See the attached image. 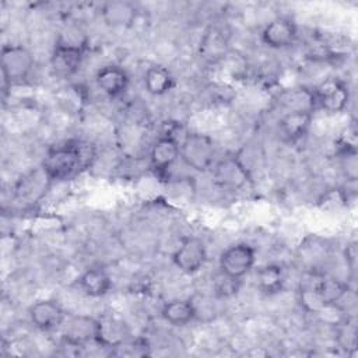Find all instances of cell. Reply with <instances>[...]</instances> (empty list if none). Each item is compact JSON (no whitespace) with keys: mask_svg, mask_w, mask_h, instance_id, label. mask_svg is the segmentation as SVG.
I'll use <instances>...</instances> for the list:
<instances>
[{"mask_svg":"<svg viewBox=\"0 0 358 358\" xmlns=\"http://www.w3.org/2000/svg\"><path fill=\"white\" fill-rule=\"evenodd\" d=\"M239 281L241 280H235V278H231L225 274H222L221 271L218 273V275L215 277V281H214V288H215V292L220 295V296H228V295H232L236 292L238 287H239Z\"/></svg>","mask_w":358,"mask_h":358,"instance_id":"obj_23","label":"cell"},{"mask_svg":"<svg viewBox=\"0 0 358 358\" xmlns=\"http://www.w3.org/2000/svg\"><path fill=\"white\" fill-rule=\"evenodd\" d=\"M35 64L32 53L22 45H6L1 49V73L4 81H24Z\"/></svg>","mask_w":358,"mask_h":358,"instance_id":"obj_3","label":"cell"},{"mask_svg":"<svg viewBox=\"0 0 358 358\" xmlns=\"http://www.w3.org/2000/svg\"><path fill=\"white\" fill-rule=\"evenodd\" d=\"M344 256H345V262L350 267L351 271H355V264H357V249H355V245L351 243L345 248V252H344Z\"/></svg>","mask_w":358,"mask_h":358,"instance_id":"obj_24","label":"cell"},{"mask_svg":"<svg viewBox=\"0 0 358 358\" xmlns=\"http://www.w3.org/2000/svg\"><path fill=\"white\" fill-rule=\"evenodd\" d=\"M312 112L309 109H291L278 122L280 131L289 143L302 140L310 129Z\"/></svg>","mask_w":358,"mask_h":358,"instance_id":"obj_15","label":"cell"},{"mask_svg":"<svg viewBox=\"0 0 358 358\" xmlns=\"http://www.w3.org/2000/svg\"><path fill=\"white\" fill-rule=\"evenodd\" d=\"M31 323L42 331H52L62 327L66 313L63 308L53 299H39L29 306Z\"/></svg>","mask_w":358,"mask_h":358,"instance_id":"obj_8","label":"cell"},{"mask_svg":"<svg viewBox=\"0 0 358 358\" xmlns=\"http://www.w3.org/2000/svg\"><path fill=\"white\" fill-rule=\"evenodd\" d=\"M98 88L110 98L120 96L129 87V76L124 69L116 64L101 67L95 74Z\"/></svg>","mask_w":358,"mask_h":358,"instance_id":"obj_14","label":"cell"},{"mask_svg":"<svg viewBox=\"0 0 358 358\" xmlns=\"http://www.w3.org/2000/svg\"><path fill=\"white\" fill-rule=\"evenodd\" d=\"M172 259L180 271L194 274L204 266L207 260L206 245L197 236H187L180 242Z\"/></svg>","mask_w":358,"mask_h":358,"instance_id":"obj_7","label":"cell"},{"mask_svg":"<svg viewBox=\"0 0 358 358\" xmlns=\"http://www.w3.org/2000/svg\"><path fill=\"white\" fill-rule=\"evenodd\" d=\"M129 336L127 324L115 316H102L95 319L94 341L105 348H117L126 343Z\"/></svg>","mask_w":358,"mask_h":358,"instance_id":"obj_10","label":"cell"},{"mask_svg":"<svg viewBox=\"0 0 358 358\" xmlns=\"http://www.w3.org/2000/svg\"><path fill=\"white\" fill-rule=\"evenodd\" d=\"M63 341L83 347L95 337V319L84 315L66 316L63 324Z\"/></svg>","mask_w":358,"mask_h":358,"instance_id":"obj_13","label":"cell"},{"mask_svg":"<svg viewBox=\"0 0 358 358\" xmlns=\"http://www.w3.org/2000/svg\"><path fill=\"white\" fill-rule=\"evenodd\" d=\"M312 102L313 108L327 113H340L350 102V88L341 78L329 77L313 88Z\"/></svg>","mask_w":358,"mask_h":358,"instance_id":"obj_2","label":"cell"},{"mask_svg":"<svg viewBox=\"0 0 358 358\" xmlns=\"http://www.w3.org/2000/svg\"><path fill=\"white\" fill-rule=\"evenodd\" d=\"M298 36L296 24L287 17L271 20L262 31V41L271 49H285L295 43Z\"/></svg>","mask_w":358,"mask_h":358,"instance_id":"obj_9","label":"cell"},{"mask_svg":"<svg viewBox=\"0 0 358 358\" xmlns=\"http://www.w3.org/2000/svg\"><path fill=\"white\" fill-rule=\"evenodd\" d=\"M284 268L278 264H266L256 273V285L264 295H275L284 288Z\"/></svg>","mask_w":358,"mask_h":358,"instance_id":"obj_20","label":"cell"},{"mask_svg":"<svg viewBox=\"0 0 358 358\" xmlns=\"http://www.w3.org/2000/svg\"><path fill=\"white\" fill-rule=\"evenodd\" d=\"M180 157V143L172 134H164L155 140L150 150V166L159 173L166 172Z\"/></svg>","mask_w":358,"mask_h":358,"instance_id":"obj_11","label":"cell"},{"mask_svg":"<svg viewBox=\"0 0 358 358\" xmlns=\"http://www.w3.org/2000/svg\"><path fill=\"white\" fill-rule=\"evenodd\" d=\"M136 6L124 0L106 1L101 7V17L109 27H129L136 20Z\"/></svg>","mask_w":358,"mask_h":358,"instance_id":"obj_17","label":"cell"},{"mask_svg":"<svg viewBox=\"0 0 358 358\" xmlns=\"http://www.w3.org/2000/svg\"><path fill=\"white\" fill-rule=\"evenodd\" d=\"M214 179L221 187L235 190L248 182L249 171L239 158L228 157L215 165Z\"/></svg>","mask_w":358,"mask_h":358,"instance_id":"obj_12","label":"cell"},{"mask_svg":"<svg viewBox=\"0 0 358 358\" xmlns=\"http://www.w3.org/2000/svg\"><path fill=\"white\" fill-rule=\"evenodd\" d=\"M78 287L91 298L105 296L112 288V280L102 267H90L78 277Z\"/></svg>","mask_w":358,"mask_h":358,"instance_id":"obj_16","label":"cell"},{"mask_svg":"<svg viewBox=\"0 0 358 358\" xmlns=\"http://www.w3.org/2000/svg\"><path fill=\"white\" fill-rule=\"evenodd\" d=\"M197 309L192 301L172 299L166 302L161 309V316L172 326H186L194 320Z\"/></svg>","mask_w":358,"mask_h":358,"instance_id":"obj_19","label":"cell"},{"mask_svg":"<svg viewBox=\"0 0 358 358\" xmlns=\"http://www.w3.org/2000/svg\"><path fill=\"white\" fill-rule=\"evenodd\" d=\"M228 39L218 28H210L206 31L200 41L199 53L208 63H215L227 55Z\"/></svg>","mask_w":358,"mask_h":358,"instance_id":"obj_18","label":"cell"},{"mask_svg":"<svg viewBox=\"0 0 358 358\" xmlns=\"http://www.w3.org/2000/svg\"><path fill=\"white\" fill-rule=\"evenodd\" d=\"M95 158L92 144L81 140H69L50 147L43 159L42 169L50 180H66L88 168Z\"/></svg>","mask_w":358,"mask_h":358,"instance_id":"obj_1","label":"cell"},{"mask_svg":"<svg viewBox=\"0 0 358 358\" xmlns=\"http://www.w3.org/2000/svg\"><path fill=\"white\" fill-rule=\"evenodd\" d=\"M180 158L193 169L204 171L211 166L214 158L213 140L201 133H189L180 143Z\"/></svg>","mask_w":358,"mask_h":358,"instance_id":"obj_4","label":"cell"},{"mask_svg":"<svg viewBox=\"0 0 358 358\" xmlns=\"http://www.w3.org/2000/svg\"><path fill=\"white\" fill-rule=\"evenodd\" d=\"M173 76L171 71L159 64L151 66L144 74V88L148 94L159 96L169 92L173 87Z\"/></svg>","mask_w":358,"mask_h":358,"instance_id":"obj_21","label":"cell"},{"mask_svg":"<svg viewBox=\"0 0 358 358\" xmlns=\"http://www.w3.org/2000/svg\"><path fill=\"white\" fill-rule=\"evenodd\" d=\"M256 252L248 243H235L228 246L220 256V271L231 278L241 280L255 266Z\"/></svg>","mask_w":358,"mask_h":358,"instance_id":"obj_5","label":"cell"},{"mask_svg":"<svg viewBox=\"0 0 358 358\" xmlns=\"http://www.w3.org/2000/svg\"><path fill=\"white\" fill-rule=\"evenodd\" d=\"M84 59V46L78 43L57 42L52 56L50 69L55 76L60 78H69L74 76Z\"/></svg>","mask_w":358,"mask_h":358,"instance_id":"obj_6","label":"cell"},{"mask_svg":"<svg viewBox=\"0 0 358 358\" xmlns=\"http://www.w3.org/2000/svg\"><path fill=\"white\" fill-rule=\"evenodd\" d=\"M313 289L324 306H334L348 292V285L338 278L324 277L317 281Z\"/></svg>","mask_w":358,"mask_h":358,"instance_id":"obj_22","label":"cell"}]
</instances>
